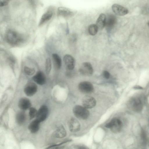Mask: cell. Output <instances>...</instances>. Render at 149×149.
Wrapping results in <instances>:
<instances>
[{
	"instance_id": "6da1fadb",
	"label": "cell",
	"mask_w": 149,
	"mask_h": 149,
	"mask_svg": "<svg viewBox=\"0 0 149 149\" xmlns=\"http://www.w3.org/2000/svg\"><path fill=\"white\" fill-rule=\"evenodd\" d=\"M6 39L10 45L16 46L20 44L24 41L22 36L14 31L10 30L6 34Z\"/></svg>"
},
{
	"instance_id": "7a4b0ae2",
	"label": "cell",
	"mask_w": 149,
	"mask_h": 149,
	"mask_svg": "<svg viewBox=\"0 0 149 149\" xmlns=\"http://www.w3.org/2000/svg\"><path fill=\"white\" fill-rule=\"evenodd\" d=\"M73 113L77 118L82 120H85L88 117L90 113L87 109L83 106L75 105L73 109Z\"/></svg>"
},
{
	"instance_id": "3957f363",
	"label": "cell",
	"mask_w": 149,
	"mask_h": 149,
	"mask_svg": "<svg viewBox=\"0 0 149 149\" xmlns=\"http://www.w3.org/2000/svg\"><path fill=\"white\" fill-rule=\"evenodd\" d=\"M105 127L110 129L113 133H118L121 130L123 123L120 119L117 118H114L107 123Z\"/></svg>"
},
{
	"instance_id": "277c9868",
	"label": "cell",
	"mask_w": 149,
	"mask_h": 149,
	"mask_svg": "<svg viewBox=\"0 0 149 149\" xmlns=\"http://www.w3.org/2000/svg\"><path fill=\"white\" fill-rule=\"evenodd\" d=\"M127 105L129 108L135 112L140 111L143 108L141 101L137 97L131 98L128 101Z\"/></svg>"
},
{
	"instance_id": "5b68a950",
	"label": "cell",
	"mask_w": 149,
	"mask_h": 149,
	"mask_svg": "<svg viewBox=\"0 0 149 149\" xmlns=\"http://www.w3.org/2000/svg\"><path fill=\"white\" fill-rule=\"evenodd\" d=\"M78 88L80 92L85 93H91L94 90L93 84L88 81H83L80 82L79 84Z\"/></svg>"
},
{
	"instance_id": "8992f818",
	"label": "cell",
	"mask_w": 149,
	"mask_h": 149,
	"mask_svg": "<svg viewBox=\"0 0 149 149\" xmlns=\"http://www.w3.org/2000/svg\"><path fill=\"white\" fill-rule=\"evenodd\" d=\"M80 72L85 76H90L93 72V69L91 64L89 62L83 63L79 69Z\"/></svg>"
},
{
	"instance_id": "52a82bcc",
	"label": "cell",
	"mask_w": 149,
	"mask_h": 149,
	"mask_svg": "<svg viewBox=\"0 0 149 149\" xmlns=\"http://www.w3.org/2000/svg\"><path fill=\"white\" fill-rule=\"evenodd\" d=\"M48 109L45 105L42 106L37 111L36 119L41 123L46 118L48 114Z\"/></svg>"
},
{
	"instance_id": "ba28073f",
	"label": "cell",
	"mask_w": 149,
	"mask_h": 149,
	"mask_svg": "<svg viewBox=\"0 0 149 149\" xmlns=\"http://www.w3.org/2000/svg\"><path fill=\"white\" fill-rule=\"evenodd\" d=\"M38 87L36 84L32 82L27 83L24 88V91L26 95L28 96H31L37 92Z\"/></svg>"
},
{
	"instance_id": "9c48e42d",
	"label": "cell",
	"mask_w": 149,
	"mask_h": 149,
	"mask_svg": "<svg viewBox=\"0 0 149 149\" xmlns=\"http://www.w3.org/2000/svg\"><path fill=\"white\" fill-rule=\"evenodd\" d=\"M116 21V18L113 15L109 14L106 16L105 27L107 30H111L115 26Z\"/></svg>"
},
{
	"instance_id": "30bf717a",
	"label": "cell",
	"mask_w": 149,
	"mask_h": 149,
	"mask_svg": "<svg viewBox=\"0 0 149 149\" xmlns=\"http://www.w3.org/2000/svg\"><path fill=\"white\" fill-rule=\"evenodd\" d=\"M96 102L93 97L90 96H84L82 100V104L87 109H91L96 105Z\"/></svg>"
},
{
	"instance_id": "8fae6325",
	"label": "cell",
	"mask_w": 149,
	"mask_h": 149,
	"mask_svg": "<svg viewBox=\"0 0 149 149\" xmlns=\"http://www.w3.org/2000/svg\"><path fill=\"white\" fill-rule=\"evenodd\" d=\"M112 9L115 14L119 16L125 15L127 14L129 12L127 8L116 3L112 5Z\"/></svg>"
},
{
	"instance_id": "7c38bea8",
	"label": "cell",
	"mask_w": 149,
	"mask_h": 149,
	"mask_svg": "<svg viewBox=\"0 0 149 149\" xmlns=\"http://www.w3.org/2000/svg\"><path fill=\"white\" fill-rule=\"evenodd\" d=\"M63 61L68 70H72L75 65V61L74 58L69 54H66L63 57Z\"/></svg>"
},
{
	"instance_id": "4fadbf2b",
	"label": "cell",
	"mask_w": 149,
	"mask_h": 149,
	"mask_svg": "<svg viewBox=\"0 0 149 149\" xmlns=\"http://www.w3.org/2000/svg\"><path fill=\"white\" fill-rule=\"evenodd\" d=\"M69 127L71 132H75L80 130L81 125L77 119L73 118L69 121Z\"/></svg>"
},
{
	"instance_id": "5bb4252c",
	"label": "cell",
	"mask_w": 149,
	"mask_h": 149,
	"mask_svg": "<svg viewBox=\"0 0 149 149\" xmlns=\"http://www.w3.org/2000/svg\"><path fill=\"white\" fill-rule=\"evenodd\" d=\"M33 81L38 84L42 85L46 82V78L45 74L42 72L39 71L37 72L32 77Z\"/></svg>"
},
{
	"instance_id": "9a60e30c",
	"label": "cell",
	"mask_w": 149,
	"mask_h": 149,
	"mask_svg": "<svg viewBox=\"0 0 149 149\" xmlns=\"http://www.w3.org/2000/svg\"><path fill=\"white\" fill-rule=\"evenodd\" d=\"M19 107L22 110L25 111L31 107V103L30 100L26 98H21L18 103Z\"/></svg>"
},
{
	"instance_id": "2e32d148",
	"label": "cell",
	"mask_w": 149,
	"mask_h": 149,
	"mask_svg": "<svg viewBox=\"0 0 149 149\" xmlns=\"http://www.w3.org/2000/svg\"><path fill=\"white\" fill-rule=\"evenodd\" d=\"M66 134L65 128L61 125H59L57 127L54 132L55 136L58 138H63L66 136Z\"/></svg>"
},
{
	"instance_id": "e0dca14e",
	"label": "cell",
	"mask_w": 149,
	"mask_h": 149,
	"mask_svg": "<svg viewBox=\"0 0 149 149\" xmlns=\"http://www.w3.org/2000/svg\"><path fill=\"white\" fill-rule=\"evenodd\" d=\"M53 15V12L52 10H47L42 16L39 23V25L41 26L50 20Z\"/></svg>"
},
{
	"instance_id": "ac0fdd59",
	"label": "cell",
	"mask_w": 149,
	"mask_h": 149,
	"mask_svg": "<svg viewBox=\"0 0 149 149\" xmlns=\"http://www.w3.org/2000/svg\"><path fill=\"white\" fill-rule=\"evenodd\" d=\"M58 15L64 17H68L72 16L74 13L71 10L64 7H59L57 10Z\"/></svg>"
},
{
	"instance_id": "d6986e66",
	"label": "cell",
	"mask_w": 149,
	"mask_h": 149,
	"mask_svg": "<svg viewBox=\"0 0 149 149\" xmlns=\"http://www.w3.org/2000/svg\"><path fill=\"white\" fill-rule=\"evenodd\" d=\"M106 16L103 13H101L99 15L96 22L98 29H102L105 27V25Z\"/></svg>"
},
{
	"instance_id": "ffe728a7",
	"label": "cell",
	"mask_w": 149,
	"mask_h": 149,
	"mask_svg": "<svg viewBox=\"0 0 149 149\" xmlns=\"http://www.w3.org/2000/svg\"><path fill=\"white\" fill-rule=\"evenodd\" d=\"M40 123L36 119L33 120L28 126V129L30 131L33 133L37 132L39 129Z\"/></svg>"
},
{
	"instance_id": "44dd1931",
	"label": "cell",
	"mask_w": 149,
	"mask_h": 149,
	"mask_svg": "<svg viewBox=\"0 0 149 149\" xmlns=\"http://www.w3.org/2000/svg\"><path fill=\"white\" fill-rule=\"evenodd\" d=\"M26 115L23 111L18 112L16 116L17 123L19 125H22L25 122L26 119Z\"/></svg>"
},
{
	"instance_id": "7402d4cb",
	"label": "cell",
	"mask_w": 149,
	"mask_h": 149,
	"mask_svg": "<svg viewBox=\"0 0 149 149\" xmlns=\"http://www.w3.org/2000/svg\"><path fill=\"white\" fill-rule=\"evenodd\" d=\"M52 57L55 66L59 69L61 66L62 62L61 58L57 54H54L52 55Z\"/></svg>"
},
{
	"instance_id": "603a6c76",
	"label": "cell",
	"mask_w": 149,
	"mask_h": 149,
	"mask_svg": "<svg viewBox=\"0 0 149 149\" xmlns=\"http://www.w3.org/2000/svg\"><path fill=\"white\" fill-rule=\"evenodd\" d=\"M98 30L97 25L95 24H92L90 25L88 29L89 33L92 36H94L96 34Z\"/></svg>"
},
{
	"instance_id": "cb8c5ba5",
	"label": "cell",
	"mask_w": 149,
	"mask_h": 149,
	"mask_svg": "<svg viewBox=\"0 0 149 149\" xmlns=\"http://www.w3.org/2000/svg\"><path fill=\"white\" fill-rule=\"evenodd\" d=\"M50 59L48 58L45 62V71L47 74H49L51 71L52 64Z\"/></svg>"
},
{
	"instance_id": "d4e9b609",
	"label": "cell",
	"mask_w": 149,
	"mask_h": 149,
	"mask_svg": "<svg viewBox=\"0 0 149 149\" xmlns=\"http://www.w3.org/2000/svg\"><path fill=\"white\" fill-rule=\"evenodd\" d=\"M24 71L26 74L29 76L33 75L35 72V70L34 68H30L27 66L24 67Z\"/></svg>"
},
{
	"instance_id": "484cf974",
	"label": "cell",
	"mask_w": 149,
	"mask_h": 149,
	"mask_svg": "<svg viewBox=\"0 0 149 149\" xmlns=\"http://www.w3.org/2000/svg\"><path fill=\"white\" fill-rule=\"evenodd\" d=\"M37 111L36 109L33 107H31L29 109V115L30 119H31L36 117Z\"/></svg>"
},
{
	"instance_id": "4316f807",
	"label": "cell",
	"mask_w": 149,
	"mask_h": 149,
	"mask_svg": "<svg viewBox=\"0 0 149 149\" xmlns=\"http://www.w3.org/2000/svg\"><path fill=\"white\" fill-rule=\"evenodd\" d=\"M142 14H147L149 13V5L145 6L142 9L141 11Z\"/></svg>"
},
{
	"instance_id": "83f0119b",
	"label": "cell",
	"mask_w": 149,
	"mask_h": 149,
	"mask_svg": "<svg viewBox=\"0 0 149 149\" xmlns=\"http://www.w3.org/2000/svg\"><path fill=\"white\" fill-rule=\"evenodd\" d=\"M102 75L103 77L106 79H109L110 77V73L106 70H104L103 71Z\"/></svg>"
},
{
	"instance_id": "f1b7e54d",
	"label": "cell",
	"mask_w": 149,
	"mask_h": 149,
	"mask_svg": "<svg viewBox=\"0 0 149 149\" xmlns=\"http://www.w3.org/2000/svg\"><path fill=\"white\" fill-rule=\"evenodd\" d=\"M9 0H0V6L3 7L7 5Z\"/></svg>"
},
{
	"instance_id": "f546056e",
	"label": "cell",
	"mask_w": 149,
	"mask_h": 149,
	"mask_svg": "<svg viewBox=\"0 0 149 149\" xmlns=\"http://www.w3.org/2000/svg\"><path fill=\"white\" fill-rule=\"evenodd\" d=\"M135 88H136L139 89H142V88L140 86H136L135 87Z\"/></svg>"
},
{
	"instance_id": "4dcf8cb0",
	"label": "cell",
	"mask_w": 149,
	"mask_h": 149,
	"mask_svg": "<svg viewBox=\"0 0 149 149\" xmlns=\"http://www.w3.org/2000/svg\"><path fill=\"white\" fill-rule=\"evenodd\" d=\"M147 24H148V26L149 27V20Z\"/></svg>"
}]
</instances>
